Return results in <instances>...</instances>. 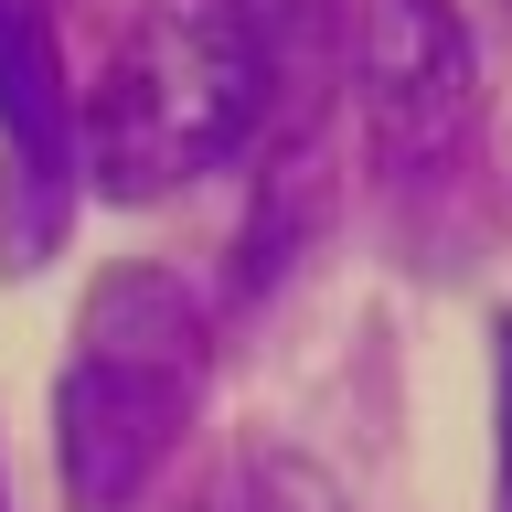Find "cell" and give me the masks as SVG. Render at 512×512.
Masks as SVG:
<instances>
[{
    "mask_svg": "<svg viewBox=\"0 0 512 512\" xmlns=\"http://www.w3.org/2000/svg\"><path fill=\"white\" fill-rule=\"evenodd\" d=\"M267 118L278 107H267V54H256L246 0H150L96 75L75 171L107 203H160L224 171L235 150H256Z\"/></svg>",
    "mask_w": 512,
    "mask_h": 512,
    "instance_id": "1",
    "label": "cell"
},
{
    "mask_svg": "<svg viewBox=\"0 0 512 512\" xmlns=\"http://www.w3.org/2000/svg\"><path fill=\"white\" fill-rule=\"evenodd\" d=\"M75 342L86 352L64 363V395H54V459L75 512H128L203 395V310L182 278L128 267L86 299Z\"/></svg>",
    "mask_w": 512,
    "mask_h": 512,
    "instance_id": "2",
    "label": "cell"
},
{
    "mask_svg": "<svg viewBox=\"0 0 512 512\" xmlns=\"http://www.w3.org/2000/svg\"><path fill=\"white\" fill-rule=\"evenodd\" d=\"M0 256L43 267L75 214V86L54 64V32L32 0H0Z\"/></svg>",
    "mask_w": 512,
    "mask_h": 512,
    "instance_id": "3",
    "label": "cell"
},
{
    "mask_svg": "<svg viewBox=\"0 0 512 512\" xmlns=\"http://www.w3.org/2000/svg\"><path fill=\"white\" fill-rule=\"evenodd\" d=\"M352 75H363V118H374L384 160L448 150L480 107V54H470V22L448 0H363Z\"/></svg>",
    "mask_w": 512,
    "mask_h": 512,
    "instance_id": "4",
    "label": "cell"
},
{
    "mask_svg": "<svg viewBox=\"0 0 512 512\" xmlns=\"http://www.w3.org/2000/svg\"><path fill=\"white\" fill-rule=\"evenodd\" d=\"M214 512H331V491H320L299 459H246V470H235V491H224Z\"/></svg>",
    "mask_w": 512,
    "mask_h": 512,
    "instance_id": "5",
    "label": "cell"
},
{
    "mask_svg": "<svg viewBox=\"0 0 512 512\" xmlns=\"http://www.w3.org/2000/svg\"><path fill=\"white\" fill-rule=\"evenodd\" d=\"M502 512H512V320H502Z\"/></svg>",
    "mask_w": 512,
    "mask_h": 512,
    "instance_id": "6",
    "label": "cell"
}]
</instances>
